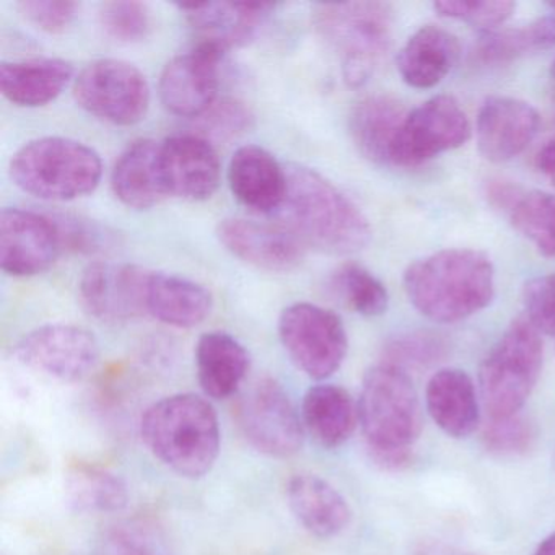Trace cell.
Instances as JSON below:
<instances>
[{
	"label": "cell",
	"mask_w": 555,
	"mask_h": 555,
	"mask_svg": "<svg viewBox=\"0 0 555 555\" xmlns=\"http://www.w3.org/2000/svg\"><path fill=\"white\" fill-rule=\"evenodd\" d=\"M285 170L287 191L275 212L281 227L307 248L327 255H352L369 245V219L336 184L301 165H291Z\"/></svg>",
	"instance_id": "obj_1"
},
{
	"label": "cell",
	"mask_w": 555,
	"mask_h": 555,
	"mask_svg": "<svg viewBox=\"0 0 555 555\" xmlns=\"http://www.w3.org/2000/svg\"><path fill=\"white\" fill-rule=\"evenodd\" d=\"M405 295L435 323H457L489 307L495 295V269L486 253L443 249L405 269Z\"/></svg>",
	"instance_id": "obj_2"
},
{
	"label": "cell",
	"mask_w": 555,
	"mask_h": 555,
	"mask_svg": "<svg viewBox=\"0 0 555 555\" xmlns=\"http://www.w3.org/2000/svg\"><path fill=\"white\" fill-rule=\"evenodd\" d=\"M141 437L162 464L186 479L209 474L220 453L216 409L193 392L167 396L147 408Z\"/></svg>",
	"instance_id": "obj_3"
},
{
	"label": "cell",
	"mask_w": 555,
	"mask_h": 555,
	"mask_svg": "<svg viewBox=\"0 0 555 555\" xmlns=\"http://www.w3.org/2000/svg\"><path fill=\"white\" fill-rule=\"evenodd\" d=\"M313 24L320 37L336 51L344 82L365 86L391 47L395 12L383 2L321 4Z\"/></svg>",
	"instance_id": "obj_4"
},
{
	"label": "cell",
	"mask_w": 555,
	"mask_h": 555,
	"mask_svg": "<svg viewBox=\"0 0 555 555\" xmlns=\"http://www.w3.org/2000/svg\"><path fill=\"white\" fill-rule=\"evenodd\" d=\"M103 175L102 158L89 145L67 138L25 144L11 160V178L24 193L43 201L79 199L93 193Z\"/></svg>",
	"instance_id": "obj_5"
},
{
	"label": "cell",
	"mask_w": 555,
	"mask_h": 555,
	"mask_svg": "<svg viewBox=\"0 0 555 555\" xmlns=\"http://www.w3.org/2000/svg\"><path fill=\"white\" fill-rule=\"evenodd\" d=\"M357 404L370 456L411 450L421 437L424 418L409 373L383 362L372 366L363 378Z\"/></svg>",
	"instance_id": "obj_6"
},
{
	"label": "cell",
	"mask_w": 555,
	"mask_h": 555,
	"mask_svg": "<svg viewBox=\"0 0 555 555\" xmlns=\"http://www.w3.org/2000/svg\"><path fill=\"white\" fill-rule=\"evenodd\" d=\"M544 360L541 333L526 318L513 321L479 370V389L490 418L512 417L526 404Z\"/></svg>",
	"instance_id": "obj_7"
},
{
	"label": "cell",
	"mask_w": 555,
	"mask_h": 555,
	"mask_svg": "<svg viewBox=\"0 0 555 555\" xmlns=\"http://www.w3.org/2000/svg\"><path fill=\"white\" fill-rule=\"evenodd\" d=\"M279 337L295 366L317 382L340 369L349 347L343 320L326 308L305 301L282 311Z\"/></svg>",
	"instance_id": "obj_8"
},
{
	"label": "cell",
	"mask_w": 555,
	"mask_h": 555,
	"mask_svg": "<svg viewBox=\"0 0 555 555\" xmlns=\"http://www.w3.org/2000/svg\"><path fill=\"white\" fill-rule=\"evenodd\" d=\"M80 108L115 126H134L147 115L151 87L144 74L121 60H99L74 80Z\"/></svg>",
	"instance_id": "obj_9"
},
{
	"label": "cell",
	"mask_w": 555,
	"mask_h": 555,
	"mask_svg": "<svg viewBox=\"0 0 555 555\" xmlns=\"http://www.w3.org/2000/svg\"><path fill=\"white\" fill-rule=\"evenodd\" d=\"M236 418L246 441L266 456L285 460L304 447L301 415L274 378L258 379L243 392Z\"/></svg>",
	"instance_id": "obj_10"
},
{
	"label": "cell",
	"mask_w": 555,
	"mask_h": 555,
	"mask_svg": "<svg viewBox=\"0 0 555 555\" xmlns=\"http://www.w3.org/2000/svg\"><path fill=\"white\" fill-rule=\"evenodd\" d=\"M470 132L469 118L453 96H434L408 113L389 152L388 165L421 167L444 152L463 147Z\"/></svg>",
	"instance_id": "obj_11"
},
{
	"label": "cell",
	"mask_w": 555,
	"mask_h": 555,
	"mask_svg": "<svg viewBox=\"0 0 555 555\" xmlns=\"http://www.w3.org/2000/svg\"><path fill=\"white\" fill-rule=\"evenodd\" d=\"M15 359L31 372L61 383H76L95 369L100 346L90 331L74 324H47L22 337Z\"/></svg>",
	"instance_id": "obj_12"
},
{
	"label": "cell",
	"mask_w": 555,
	"mask_h": 555,
	"mask_svg": "<svg viewBox=\"0 0 555 555\" xmlns=\"http://www.w3.org/2000/svg\"><path fill=\"white\" fill-rule=\"evenodd\" d=\"M151 275V271L134 264L93 262L80 278V300L103 323H128L147 314Z\"/></svg>",
	"instance_id": "obj_13"
},
{
	"label": "cell",
	"mask_w": 555,
	"mask_h": 555,
	"mask_svg": "<svg viewBox=\"0 0 555 555\" xmlns=\"http://www.w3.org/2000/svg\"><path fill=\"white\" fill-rule=\"evenodd\" d=\"M223 53L212 44L197 43L165 66L158 92L165 108L180 118H201L217 102Z\"/></svg>",
	"instance_id": "obj_14"
},
{
	"label": "cell",
	"mask_w": 555,
	"mask_h": 555,
	"mask_svg": "<svg viewBox=\"0 0 555 555\" xmlns=\"http://www.w3.org/2000/svg\"><path fill=\"white\" fill-rule=\"evenodd\" d=\"M63 242L54 220L9 207L0 214V266L5 274L31 278L56 262Z\"/></svg>",
	"instance_id": "obj_15"
},
{
	"label": "cell",
	"mask_w": 555,
	"mask_h": 555,
	"mask_svg": "<svg viewBox=\"0 0 555 555\" xmlns=\"http://www.w3.org/2000/svg\"><path fill=\"white\" fill-rule=\"evenodd\" d=\"M220 245L240 261L268 272H292L304 262L307 246L284 227L246 219H225L217 225Z\"/></svg>",
	"instance_id": "obj_16"
},
{
	"label": "cell",
	"mask_w": 555,
	"mask_h": 555,
	"mask_svg": "<svg viewBox=\"0 0 555 555\" xmlns=\"http://www.w3.org/2000/svg\"><path fill=\"white\" fill-rule=\"evenodd\" d=\"M160 158L168 196L201 203L210 199L219 188L222 167L209 139L171 135L160 144Z\"/></svg>",
	"instance_id": "obj_17"
},
{
	"label": "cell",
	"mask_w": 555,
	"mask_h": 555,
	"mask_svg": "<svg viewBox=\"0 0 555 555\" xmlns=\"http://www.w3.org/2000/svg\"><path fill=\"white\" fill-rule=\"evenodd\" d=\"M539 126V113L529 103L512 96H490L477 115V147L487 160L505 164L534 141Z\"/></svg>",
	"instance_id": "obj_18"
},
{
	"label": "cell",
	"mask_w": 555,
	"mask_h": 555,
	"mask_svg": "<svg viewBox=\"0 0 555 555\" xmlns=\"http://www.w3.org/2000/svg\"><path fill=\"white\" fill-rule=\"evenodd\" d=\"M199 43L212 44L223 53L245 47L268 21L274 4L264 2H203L178 5Z\"/></svg>",
	"instance_id": "obj_19"
},
{
	"label": "cell",
	"mask_w": 555,
	"mask_h": 555,
	"mask_svg": "<svg viewBox=\"0 0 555 555\" xmlns=\"http://www.w3.org/2000/svg\"><path fill=\"white\" fill-rule=\"evenodd\" d=\"M229 186L240 204L259 214H275L284 203L287 170L258 145H245L229 165Z\"/></svg>",
	"instance_id": "obj_20"
},
{
	"label": "cell",
	"mask_w": 555,
	"mask_h": 555,
	"mask_svg": "<svg viewBox=\"0 0 555 555\" xmlns=\"http://www.w3.org/2000/svg\"><path fill=\"white\" fill-rule=\"evenodd\" d=\"M287 500L297 521L317 538L340 534L352 519L346 496L317 474H297L288 480Z\"/></svg>",
	"instance_id": "obj_21"
},
{
	"label": "cell",
	"mask_w": 555,
	"mask_h": 555,
	"mask_svg": "<svg viewBox=\"0 0 555 555\" xmlns=\"http://www.w3.org/2000/svg\"><path fill=\"white\" fill-rule=\"evenodd\" d=\"M112 188L129 209L147 210L158 206L168 196L160 144L142 139L129 145L113 168Z\"/></svg>",
	"instance_id": "obj_22"
},
{
	"label": "cell",
	"mask_w": 555,
	"mask_h": 555,
	"mask_svg": "<svg viewBox=\"0 0 555 555\" xmlns=\"http://www.w3.org/2000/svg\"><path fill=\"white\" fill-rule=\"evenodd\" d=\"M460 56V41L451 31L425 25L399 51L398 70L412 89H434L453 70Z\"/></svg>",
	"instance_id": "obj_23"
},
{
	"label": "cell",
	"mask_w": 555,
	"mask_h": 555,
	"mask_svg": "<svg viewBox=\"0 0 555 555\" xmlns=\"http://www.w3.org/2000/svg\"><path fill=\"white\" fill-rule=\"evenodd\" d=\"M73 64L60 57L14 61L0 66V90L22 108H40L54 102L73 82ZM76 80V79H74Z\"/></svg>",
	"instance_id": "obj_24"
},
{
	"label": "cell",
	"mask_w": 555,
	"mask_h": 555,
	"mask_svg": "<svg viewBox=\"0 0 555 555\" xmlns=\"http://www.w3.org/2000/svg\"><path fill=\"white\" fill-rule=\"evenodd\" d=\"M425 402L435 424L450 437H469L479 425L476 386L463 370H438L428 382Z\"/></svg>",
	"instance_id": "obj_25"
},
{
	"label": "cell",
	"mask_w": 555,
	"mask_h": 555,
	"mask_svg": "<svg viewBox=\"0 0 555 555\" xmlns=\"http://www.w3.org/2000/svg\"><path fill=\"white\" fill-rule=\"evenodd\" d=\"M251 359L236 337L220 331L204 334L196 346L197 382L204 395L227 399L242 388Z\"/></svg>",
	"instance_id": "obj_26"
},
{
	"label": "cell",
	"mask_w": 555,
	"mask_h": 555,
	"mask_svg": "<svg viewBox=\"0 0 555 555\" xmlns=\"http://www.w3.org/2000/svg\"><path fill=\"white\" fill-rule=\"evenodd\" d=\"M305 431L323 448H339L352 437L359 424V404L336 385L308 389L301 402Z\"/></svg>",
	"instance_id": "obj_27"
},
{
	"label": "cell",
	"mask_w": 555,
	"mask_h": 555,
	"mask_svg": "<svg viewBox=\"0 0 555 555\" xmlns=\"http://www.w3.org/2000/svg\"><path fill=\"white\" fill-rule=\"evenodd\" d=\"M212 304V295L204 285L181 275L152 272L147 314L155 320L190 330L209 318Z\"/></svg>",
	"instance_id": "obj_28"
},
{
	"label": "cell",
	"mask_w": 555,
	"mask_h": 555,
	"mask_svg": "<svg viewBox=\"0 0 555 555\" xmlns=\"http://www.w3.org/2000/svg\"><path fill=\"white\" fill-rule=\"evenodd\" d=\"M408 109L389 95H373L357 103L350 115V134L360 154L375 164L388 165L396 135Z\"/></svg>",
	"instance_id": "obj_29"
},
{
	"label": "cell",
	"mask_w": 555,
	"mask_h": 555,
	"mask_svg": "<svg viewBox=\"0 0 555 555\" xmlns=\"http://www.w3.org/2000/svg\"><path fill=\"white\" fill-rule=\"evenodd\" d=\"M492 197L505 207L509 222L539 253L555 258V194L495 188Z\"/></svg>",
	"instance_id": "obj_30"
},
{
	"label": "cell",
	"mask_w": 555,
	"mask_h": 555,
	"mask_svg": "<svg viewBox=\"0 0 555 555\" xmlns=\"http://www.w3.org/2000/svg\"><path fill=\"white\" fill-rule=\"evenodd\" d=\"M555 47V17L539 18L525 28L489 31L474 50V60L483 66L512 63L528 51Z\"/></svg>",
	"instance_id": "obj_31"
},
{
	"label": "cell",
	"mask_w": 555,
	"mask_h": 555,
	"mask_svg": "<svg viewBox=\"0 0 555 555\" xmlns=\"http://www.w3.org/2000/svg\"><path fill=\"white\" fill-rule=\"evenodd\" d=\"M70 503L79 512L115 513L128 505V486L121 477L99 467H76L67 482Z\"/></svg>",
	"instance_id": "obj_32"
},
{
	"label": "cell",
	"mask_w": 555,
	"mask_h": 555,
	"mask_svg": "<svg viewBox=\"0 0 555 555\" xmlns=\"http://www.w3.org/2000/svg\"><path fill=\"white\" fill-rule=\"evenodd\" d=\"M99 555H171V547L157 522L132 518L116 522L103 534Z\"/></svg>",
	"instance_id": "obj_33"
},
{
	"label": "cell",
	"mask_w": 555,
	"mask_h": 555,
	"mask_svg": "<svg viewBox=\"0 0 555 555\" xmlns=\"http://www.w3.org/2000/svg\"><path fill=\"white\" fill-rule=\"evenodd\" d=\"M333 288L350 310L362 317H382L388 310V291L362 266L346 264L337 269L333 275Z\"/></svg>",
	"instance_id": "obj_34"
},
{
	"label": "cell",
	"mask_w": 555,
	"mask_h": 555,
	"mask_svg": "<svg viewBox=\"0 0 555 555\" xmlns=\"http://www.w3.org/2000/svg\"><path fill=\"white\" fill-rule=\"evenodd\" d=\"M447 356V344L430 333H408L395 337L383 349L382 362L402 372L428 369Z\"/></svg>",
	"instance_id": "obj_35"
},
{
	"label": "cell",
	"mask_w": 555,
	"mask_h": 555,
	"mask_svg": "<svg viewBox=\"0 0 555 555\" xmlns=\"http://www.w3.org/2000/svg\"><path fill=\"white\" fill-rule=\"evenodd\" d=\"M100 25L112 40L119 43H139L151 35L152 12L134 0L106 2L100 9Z\"/></svg>",
	"instance_id": "obj_36"
},
{
	"label": "cell",
	"mask_w": 555,
	"mask_h": 555,
	"mask_svg": "<svg viewBox=\"0 0 555 555\" xmlns=\"http://www.w3.org/2000/svg\"><path fill=\"white\" fill-rule=\"evenodd\" d=\"M483 447L496 456H522L534 448L538 428L529 418L516 414L505 418H490L483 428Z\"/></svg>",
	"instance_id": "obj_37"
},
{
	"label": "cell",
	"mask_w": 555,
	"mask_h": 555,
	"mask_svg": "<svg viewBox=\"0 0 555 555\" xmlns=\"http://www.w3.org/2000/svg\"><path fill=\"white\" fill-rule=\"evenodd\" d=\"M434 9L440 17L492 30L512 17L516 5L508 0H441Z\"/></svg>",
	"instance_id": "obj_38"
},
{
	"label": "cell",
	"mask_w": 555,
	"mask_h": 555,
	"mask_svg": "<svg viewBox=\"0 0 555 555\" xmlns=\"http://www.w3.org/2000/svg\"><path fill=\"white\" fill-rule=\"evenodd\" d=\"M17 9L22 17L38 30L61 35L74 24L80 5L73 0H22Z\"/></svg>",
	"instance_id": "obj_39"
},
{
	"label": "cell",
	"mask_w": 555,
	"mask_h": 555,
	"mask_svg": "<svg viewBox=\"0 0 555 555\" xmlns=\"http://www.w3.org/2000/svg\"><path fill=\"white\" fill-rule=\"evenodd\" d=\"M526 320L539 333L555 336V274L539 275L522 288Z\"/></svg>",
	"instance_id": "obj_40"
},
{
	"label": "cell",
	"mask_w": 555,
	"mask_h": 555,
	"mask_svg": "<svg viewBox=\"0 0 555 555\" xmlns=\"http://www.w3.org/2000/svg\"><path fill=\"white\" fill-rule=\"evenodd\" d=\"M199 119L207 134L216 138H233L249 128L253 116L249 109L236 100H220V102L217 100L212 108Z\"/></svg>",
	"instance_id": "obj_41"
},
{
	"label": "cell",
	"mask_w": 555,
	"mask_h": 555,
	"mask_svg": "<svg viewBox=\"0 0 555 555\" xmlns=\"http://www.w3.org/2000/svg\"><path fill=\"white\" fill-rule=\"evenodd\" d=\"M535 167L555 186V135L535 155Z\"/></svg>",
	"instance_id": "obj_42"
},
{
	"label": "cell",
	"mask_w": 555,
	"mask_h": 555,
	"mask_svg": "<svg viewBox=\"0 0 555 555\" xmlns=\"http://www.w3.org/2000/svg\"><path fill=\"white\" fill-rule=\"evenodd\" d=\"M412 555H474L473 552L463 551L454 545L441 541H422L415 545Z\"/></svg>",
	"instance_id": "obj_43"
},
{
	"label": "cell",
	"mask_w": 555,
	"mask_h": 555,
	"mask_svg": "<svg viewBox=\"0 0 555 555\" xmlns=\"http://www.w3.org/2000/svg\"><path fill=\"white\" fill-rule=\"evenodd\" d=\"M534 555H555V532L547 535L535 548Z\"/></svg>",
	"instance_id": "obj_44"
},
{
	"label": "cell",
	"mask_w": 555,
	"mask_h": 555,
	"mask_svg": "<svg viewBox=\"0 0 555 555\" xmlns=\"http://www.w3.org/2000/svg\"><path fill=\"white\" fill-rule=\"evenodd\" d=\"M551 76H552V80H554V82H555V61H554V63H552Z\"/></svg>",
	"instance_id": "obj_45"
},
{
	"label": "cell",
	"mask_w": 555,
	"mask_h": 555,
	"mask_svg": "<svg viewBox=\"0 0 555 555\" xmlns=\"http://www.w3.org/2000/svg\"><path fill=\"white\" fill-rule=\"evenodd\" d=\"M548 8H551L552 11H555V2H548Z\"/></svg>",
	"instance_id": "obj_46"
}]
</instances>
